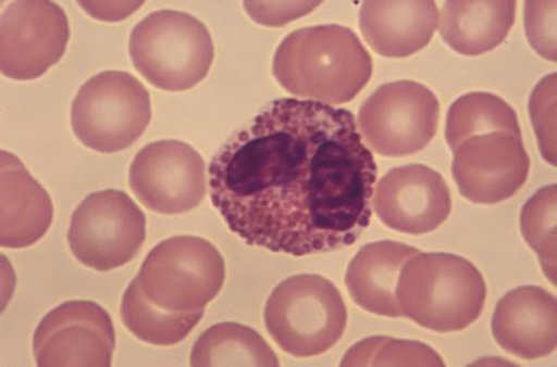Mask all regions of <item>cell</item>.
<instances>
[{"mask_svg":"<svg viewBox=\"0 0 557 367\" xmlns=\"http://www.w3.org/2000/svg\"><path fill=\"white\" fill-rule=\"evenodd\" d=\"M210 198L250 246L296 257L356 244L377 179L355 114L314 101L271 102L222 144Z\"/></svg>","mask_w":557,"mask_h":367,"instance_id":"cell-1","label":"cell"},{"mask_svg":"<svg viewBox=\"0 0 557 367\" xmlns=\"http://www.w3.org/2000/svg\"><path fill=\"white\" fill-rule=\"evenodd\" d=\"M272 73L293 96L330 105L354 101L373 75L359 37L341 25L302 27L277 47Z\"/></svg>","mask_w":557,"mask_h":367,"instance_id":"cell-2","label":"cell"},{"mask_svg":"<svg viewBox=\"0 0 557 367\" xmlns=\"http://www.w3.org/2000/svg\"><path fill=\"white\" fill-rule=\"evenodd\" d=\"M397 301L404 317L426 330H466L483 313L484 277L471 261L447 253H420L400 269Z\"/></svg>","mask_w":557,"mask_h":367,"instance_id":"cell-3","label":"cell"},{"mask_svg":"<svg viewBox=\"0 0 557 367\" xmlns=\"http://www.w3.org/2000/svg\"><path fill=\"white\" fill-rule=\"evenodd\" d=\"M129 54L135 69L156 89L182 92L208 76L214 46L209 28L198 17L164 9L135 25Z\"/></svg>","mask_w":557,"mask_h":367,"instance_id":"cell-4","label":"cell"},{"mask_svg":"<svg viewBox=\"0 0 557 367\" xmlns=\"http://www.w3.org/2000/svg\"><path fill=\"white\" fill-rule=\"evenodd\" d=\"M263 320L283 352L312 357L339 342L346 331L348 312L344 296L327 278L298 275L273 289Z\"/></svg>","mask_w":557,"mask_h":367,"instance_id":"cell-5","label":"cell"},{"mask_svg":"<svg viewBox=\"0 0 557 367\" xmlns=\"http://www.w3.org/2000/svg\"><path fill=\"white\" fill-rule=\"evenodd\" d=\"M136 277L156 306L173 313L199 312L220 294L226 264L209 240L180 236L156 245Z\"/></svg>","mask_w":557,"mask_h":367,"instance_id":"cell-6","label":"cell"},{"mask_svg":"<svg viewBox=\"0 0 557 367\" xmlns=\"http://www.w3.org/2000/svg\"><path fill=\"white\" fill-rule=\"evenodd\" d=\"M152 118L150 93L129 73L107 71L77 91L71 111L72 129L85 148L100 153L129 149Z\"/></svg>","mask_w":557,"mask_h":367,"instance_id":"cell-7","label":"cell"},{"mask_svg":"<svg viewBox=\"0 0 557 367\" xmlns=\"http://www.w3.org/2000/svg\"><path fill=\"white\" fill-rule=\"evenodd\" d=\"M66 239L82 265L110 273L138 256L146 239V217L122 190L92 192L75 210Z\"/></svg>","mask_w":557,"mask_h":367,"instance_id":"cell-8","label":"cell"},{"mask_svg":"<svg viewBox=\"0 0 557 367\" xmlns=\"http://www.w3.org/2000/svg\"><path fill=\"white\" fill-rule=\"evenodd\" d=\"M440 102L426 86L399 80L380 86L361 104L358 128L380 156L397 159L424 150L433 141Z\"/></svg>","mask_w":557,"mask_h":367,"instance_id":"cell-9","label":"cell"},{"mask_svg":"<svg viewBox=\"0 0 557 367\" xmlns=\"http://www.w3.org/2000/svg\"><path fill=\"white\" fill-rule=\"evenodd\" d=\"M70 40V21L60 5L11 2L0 18V71L16 81L38 79L62 60Z\"/></svg>","mask_w":557,"mask_h":367,"instance_id":"cell-10","label":"cell"},{"mask_svg":"<svg viewBox=\"0 0 557 367\" xmlns=\"http://www.w3.org/2000/svg\"><path fill=\"white\" fill-rule=\"evenodd\" d=\"M129 184L146 208L161 215H182L197 208L207 195V164L187 142L154 141L136 154Z\"/></svg>","mask_w":557,"mask_h":367,"instance_id":"cell-11","label":"cell"},{"mask_svg":"<svg viewBox=\"0 0 557 367\" xmlns=\"http://www.w3.org/2000/svg\"><path fill=\"white\" fill-rule=\"evenodd\" d=\"M114 350L112 318L90 301L57 306L34 334V355L40 367H110Z\"/></svg>","mask_w":557,"mask_h":367,"instance_id":"cell-12","label":"cell"},{"mask_svg":"<svg viewBox=\"0 0 557 367\" xmlns=\"http://www.w3.org/2000/svg\"><path fill=\"white\" fill-rule=\"evenodd\" d=\"M453 152V176L459 194L476 205H495L511 199L530 176L531 159L522 135H476Z\"/></svg>","mask_w":557,"mask_h":367,"instance_id":"cell-13","label":"cell"},{"mask_svg":"<svg viewBox=\"0 0 557 367\" xmlns=\"http://www.w3.org/2000/svg\"><path fill=\"white\" fill-rule=\"evenodd\" d=\"M373 208L383 224L399 233H432L453 211L451 191L442 174L424 166L391 169L377 182Z\"/></svg>","mask_w":557,"mask_h":367,"instance_id":"cell-14","label":"cell"},{"mask_svg":"<svg viewBox=\"0 0 557 367\" xmlns=\"http://www.w3.org/2000/svg\"><path fill=\"white\" fill-rule=\"evenodd\" d=\"M495 341L508 354L536 360L557 345L556 296L536 286H521L498 301L492 321Z\"/></svg>","mask_w":557,"mask_h":367,"instance_id":"cell-15","label":"cell"},{"mask_svg":"<svg viewBox=\"0 0 557 367\" xmlns=\"http://www.w3.org/2000/svg\"><path fill=\"white\" fill-rule=\"evenodd\" d=\"M0 153V245L25 249L51 228L53 202L21 160L4 150Z\"/></svg>","mask_w":557,"mask_h":367,"instance_id":"cell-16","label":"cell"},{"mask_svg":"<svg viewBox=\"0 0 557 367\" xmlns=\"http://www.w3.org/2000/svg\"><path fill=\"white\" fill-rule=\"evenodd\" d=\"M435 2H364L360 7L361 35L371 50L387 58H407L422 51L436 31Z\"/></svg>","mask_w":557,"mask_h":367,"instance_id":"cell-17","label":"cell"},{"mask_svg":"<svg viewBox=\"0 0 557 367\" xmlns=\"http://www.w3.org/2000/svg\"><path fill=\"white\" fill-rule=\"evenodd\" d=\"M420 250L394 240L364 245L351 258L345 282L354 302L374 315L404 317L397 301L400 269Z\"/></svg>","mask_w":557,"mask_h":367,"instance_id":"cell-18","label":"cell"},{"mask_svg":"<svg viewBox=\"0 0 557 367\" xmlns=\"http://www.w3.org/2000/svg\"><path fill=\"white\" fill-rule=\"evenodd\" d=\"M516 2L444 3L438 33L453 51L476 56L500 46L516 22Z\"/></svg>","mask_w":557,"mask_h":367,"instance_id":"cell-19","label":"cell"},{"mask_svg":"<svg viewBox=\"0 0 557 367\" xmlns=\"http://www.w3.org/2000/svg\"><path fill=\"white\" fill-rule=\"evenodd\" d=\"M190 365L278 367L280 360L265 338L253 328L236 322H223L211 326L195 342Z\"/></svg>","mask_w":557,"mask_h":367,"instance_id":"cell-20","label":"cell"},{"mask_svg":"<svg viewBox=\"0 0 557 367\" xmlns=\"http://www.w3.org/2000/svg\"><path fill=\"white\" fill-rule=\"evenodd\" d=\"M205 311L173 313L156 306L145 296L138 277L123 295L121 317L138 340L160 346L178 344L199 325Z\"/></svg>","mask_w":557,"mask_h":367,"instance_id":"cell-21","label":"cell"},{"mask_svg":"<svg viewBox=\"0 0 557 367\" xmlns=\"http://www.w3.org/2000/svg\"><path fill=\"white\" fill-rule=\"evenodd\" d=\"M491 132L522 135L516 111L498 96L471 92L449 107L445 138L453 151L469 138Z\"/></svg>","mask_w":557,"mask_h":367,"instance_id":"cell-22","label":"cell"},{"mask_svg":"<svg viewBox=\"0 0 557 367\" xmlns=\"http://www.w3.org/2000/svg\"><path fill=\"white\" fill-rule=\"evenodd\" d=\"M557 186L544 187L525 202L521 230L525 243L540 258L543 274L556 286Z\"/></svg>","mask_w":557,"mask_h":367,"instance_id":"cell-23","label":"cell"},{"mask_svg":"<svg viewBox=\"0 0 557 367\" xmlns=\"http://www.w3.org/2000/svg\"><path fill=\"white\" fill-rule=\"evenodd\" d=\"M443 357L432 346L394 340L391 337H370L344 356L341 366H444Z\"/></svg>","mask_w":557,"mask_h":367,"instance_id":"cell-24","label":"cell"},{"mask_svg":"<svg viewBox=\"0 0 557 367\" xmlns=\"http://www.w3.org/2000/svg\"><path fill=\"white\" fill-rule=\"evenodd\" d=\"M556 73L535 86L530 114L543 159L556 167Z\"/></svg>","mask_w":557,"mask_h":367,"instance_id":"cell-25","label":"cell"},{"mask_svg":"<svg viewBox=\"0 0 557 367\" xmlns=\"http://www.w3.org/2000/svg\"><path fill=\"white\" fill-rule=\"evenodd\" d=\"M556 2H527L524 4V30L533 50L550 62L556 53Z\"/></svg>","mask_w":557,"mask_h":367,"instance_id":"cell-26","label":"cell"},{"mask_svg":"<svg viewBox=\"0 0 557 367\" xmlns=\"http://www.w3.org/2000/svg\"><path fill=\"white\" fill-rule=\"evenodd\" d=\"M321 2H246L244 8L252 22L277 27L310 14Z\"/></svg>","mask_w":557,"mask_h":367,"instance_id":"cell-27","label":"cell"}]
</instances>
